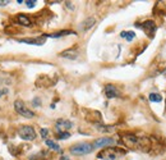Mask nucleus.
<instances>
[{
    "label": "nucleus",
    "instance_id": "f257e3e1",
    "mask_svg": "<svg viewBox=\"0 0 166 160\" xmlns=\"http://www.w3.org/2000/svg\"><path fill=\"white\" fill-rule=\"evenodd\" d=\"M125 151L124 150H120L118 147H106L104 150H101L98 152L97 158L98 159H102V160H115L118 156L120 155H124Z\"/></svg>",
    "mask_w": 166,
    "mask_h": 160
},
{
    "label": "nucleus",
    "instance_id": "a211bd4d",
    "mask_svg": "<svg viewBox=\"0 0 166 160\" xmlns=\"http://www.w3.org/2000/svg\"><path fill=\"white\" fill-rule=\"evenodd\" d=\"M40 133H41V137H42V139L46 140V137H47V135H49V131H47L46 128H42V129L40 131Z\"/></svg>",
    "mask_w": 166,
    "mask_h": 160
},
{
    "label": "nucleus",
    "instance_id": "ddd939ff",
    "mask_svg": "<svg viewBox=\"0 0 166 160\" xmlns=\"http://www.w3.org/2000/svg\"><path fill=\"white\" fill-rule=\"evenodd\" d=\"M95 22H96V19L93 18V17L87 18V19H86V21L83 22V25H82V30H83V31H87V30H90L91 27L95 26Z\"/></svg>",
    "mask_w": 166,
    "mask_h": 160
},
{
    "label": "nucleus",
    "instance_id": "f03ea898",
    "mask_svg": "<svg viewBox=\"0 0 166 160\" xmlns=\"http://www.w3.org/2000/svg\"><path fill=\"white\" fill-rule=\"evenodd\" d=\"M93 149H95L93 145L87 143V142H82V143L73 145V146L70 147V152L73 155H87V154H91Z\"/></svg>",
    "mask_w": 166,
    "mask_h": 160
},
{
    "label": "nucleus",
    "instance_id": "9b49d317",
    "mask_svg": "<svg viewBox=\"0 0 166 160\" xmlns=\"http://www.w3.org/2000/svg\"><path fill=\"white\" fill-rule=\"evenodd\" d=\"M60 56L63 58H68V59H72V60H74L78 58V51L76 49H69V50H65V51H63L60 54Z\"/></svg>",
    "mask_w": 166,
    "mask_h": 160
},
{
    "label": "nucleus",
    "instance_id": "1a4fd4ad",
    "mask_svg": "<svg viewBox=\"0 0 166 160\" xmlns=\"http://www.w3.org/2000/svg\"><path fill=\"white\" fill-rule=\"evenodd\" d=\"M105 95L107 99H114V97H118L120 93L114 85H106L105 86Z\"/></svg>",
    "mask_w": 166,
    "mask_h": 160
},
{
    "label": "nucleus",
    "instance_id": "7ed1b4c3",
    "mask_svg": "<svg viewBox=\"0 0 166 160\" xmlns=\"http://www.w3.org/2000/svg\"><path fill=\"white\" fill-rule=\"evenodd\" d=\"M14 109H16V112L19 114V115H22V117L24 118H28V119H31L35 117V113L32 110H30L22 100H16L14 101Z\"/></svg>",
    "mask_w": 166,
    "mask_h": 160
},
{
    "label": "nucleus",
    "instance_id": "4468645a",
    "mask_svg": "<svg viewBox=\"0 0 166 160\" xmlns=\"http://www.w3.org/2000/svg\"><path fill=\"white\" fill-rule=\"evenodd\" d=\"M45 142H46V146H49V149L55 150V151H60L59 145H57L56 142H54L53 140H45Z\"/></svg>",
    "mask_w": 166,
    "mask_h": 160
},
{
    "label": "nucleus",
    "instance_id": "aec40b11",
    "mask_svg": "<svg viewBox=\"0 0 166 160\" xmlns=\"http://www.w3.org/2000/svg\"><path fill=\"white\" fill-rule=\"evenodd\" d=\"M32 103H33V105H35V106H40V104H41V100H40L39 97H36V99H33Z\"/></svg>",
    "mask_w": 166,
    "mask_h": 160
},
{
    "label": "nucleus",
    "instance_id": "0eeeda50",
    "mask_svg": "<svg viewBox=\"0 0 166 160\" xmlns=\"http://www.w3.org/2000/svg\"><path fill=\"white\" fill-rule=\"evenodd\" d=\"M46 37L41 36V37H32V39H17L18 42H23V44H30V45H44Z\"/></svg>",
    "mask_w": 166,
    "mask_h": 160
},
{
    "label": "nucleus",
    "instance_id": "f8f14e48",
    "mask_svg": "<svg viewBox=\"0 0 166 160\" xmlns=\"http://www.w3.org/2000/svg\"><path fill=\"white\" fill-rule=\"evenodd\" d=\"M17 21H18V23L19 25H22V26H31L32 25V22H31V19L28 18L27 16H24V14H19V16L17 17Z\"/></svg>",
    "mask_w": 166,
    "mask_h": 160
},
{
    "label": "nucleus",
    "instance_id": "20e7f679",
    "mask_svg": "<svg viewBox=\"0 0 166 160\" xmlns=\"http://www.w3.org/2000/svg\"><path fill=\"white\" fill-rule=\"evenodd\" d=\"M18 135H19L20 139H23L26 141H33L36 139V132H35L33 127H31V126H22V127H19Z\"/></svg>",
    "mask_w": 166,
    "mask_h": 160
},
{
    "label": "nucleus",
    "instance_id": "6ab92c4d",
    "mask_svg": "<svg viewBox=\"0 0 166 160\" xmlns=\"http://www.w3.org/2000/svg\"><path fill=\"white\" fill-rule=\"evenodd\" d=\"M26 4H27L28 8H33V6L36 5V2H35V0H27Z\"/></svg>",
    "mask_w": 166,
    "mask_h": 160
},
{
    "label": "nucleus",
    "instance_id": "5701e85b",
    "mask_svg": "<svg viewBox=\"0 0 166 160\" xmlns=\"http://www.w3.org/2000/svg\"><path fill=\"white\" fill-rule=\"evenodd\" d=\"M5 92H6V90H0V97H2V95L5 93Z\"/></svg>",
    "mask_w": 166,
    "mask_h": 160
},
{
    "label": "nucleus",
    "instance_id": "f3484780",
    "mask_svg": "<svg viewBox=\"0 0 166 160\" xmlns=\"http://www.w3.org/2000/svg\"><path fill=\"white\" fill-rule=\"evenodd\" d=\"M135 37V33L133 32V31H129V32H127V36H125V39L129 41V42H131L133 39Z\"/></svg>",
    "mask_w": 166,
    "mask_h": 160
},
{
    "label": "nucleus",
    "instance_id": "b1692460",
    "mask_svg": "<svg viewBox=\"0 0 166 160\" xmlns=\"http://www.w3.org/2000/svg\"><path fill=\"white\" fill-rule=\"evenodd\" d=\"M60 160H70V159H68L67 156H61V159Z\"/></svg>",
    "mask_w": 166,
    "mask_h": 160
},
{
    "label": "nucleus",
    "instance_id": "dca6fc26",
    "mask_svg": "<svg viewBox=\"0 0 166 160\" xmlns=\"http://www.w3.org/2000/svg\"><path fill=\"white\" fill-rule=\"evenodd\" d=\"M56 137L59 140H67V139H69V137H70V133L69 132H59Z\"/></svg>",
    "mask_w": 166,
    "mask_h": 160
},
{
    "label": "nucleus",
    "instance_id": "4be33fe9",
    "mask_svg": "<svg viewBox=\"0 0 166 160\" xmlns=\"http://www.w3.org/2000/svg\"><path fill=\"white\" fill-rule=\"evenodd\" d=\"M120 36H121V37H125V36H127V31H123V32L120 33Z\"/></svg>",
    "mask_w": 166,
    "mask_h": 160
},
{
    "label": "nucleus",
    "instance_id": "412c9836",
    "mask_svg": "<svg viewBox=\"0 0 166 160\" xmlns=\"http://www.w3.org/2000/svg\"><path fill=\"white\" fill-rule=\"evenodd\" d=\"M9 2H8V0H6V2H3V0H0V5H6V4H8Z\"/></svg>",
    "mask_w": 166,
    "mask_h": 160
},
{
    "label": "nucleus",
    "instance_id": "6e6552de",
    "mask_svg": "<svg viewBox=\"0 0 166 160\" xmlns=\"http://www.w3.org/2000/svg\"><path fill=\"white\" fill-rule=\"evenodd\" d=\"M115 141L111 137H101V139H97L95 142H93V147H105V146H110Z\"/></svg>",
    "mask_w": 166,
    "mask_h": 160
},
{
    "label": "nucleus",
    "instance_id": "39448f33",
    "mask_svg": "<svg viewBox=\"0 0 166 160\" xmlns=\"http://www.w3.org/2000/svg\"><path fill=\"white\" fill-rule=\"evenodd\" d=\"M135 26L139 27V28H142V30L144 31V33H146L148 37H151V39L153 37V35H155V32H156V28H157L153 21H146V22H143L142 25L137 23Z\"/></svg>",
    "mask_w": 166,
    "mask_h": 160
},
{
    "label": "nucleus",
    "instance_id": "9d476101",
    "mask_svg": "<svg viewBox=\"0 0 166 160\" xmlns=\"http://www.w3.org/2000/svg\"><path fill=\"white\" fill-rule=\"evenodd\" d=\"M68 35H76L74 31H70V30H63L59 32H54V33H50V35H45V37H53V39H57V37H63V36H68Z\"/></svg>",
    "mask_w": 166,
    "mask_h": 160
},
{
    "label": "nucleus",
    "instance_id": "423d86ee",
    "mask_svg": "<svg viewBox=\"0 0 166 160\" xmlns=\"http://www.w3.org/2000/svg\"><path fill=\"white\" fill-rule=\"evenodd\" d=\"M72 127H73V124H72L70 120H67V119H57L56 120V131L57 133L59 132H68V129H70Z\"/></svg>",
    "mask_w": 166,
    "mask_h": 160
},
{
    "label": "nucleus",
    "instance_id": "2eb2a0df",
    "mask_svg": "<svg viewBox=\"0 0 166 160\" xmlns=\"http://www.w3.org/2000/svg\"><path fill=\"white\" fill-rule=\"evenodd\" d=\"M148 99H149V101H152V103H160L162 100L161 95H158V93H149Z\"/></svg>",
    "mask_w": 166,
    "mask_h": 160
}]
</instances>
